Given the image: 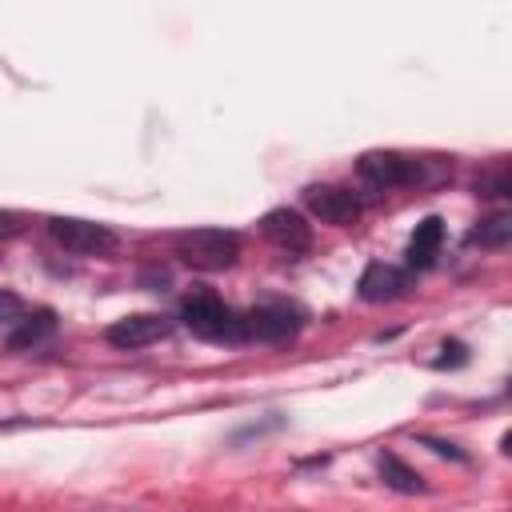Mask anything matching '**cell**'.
Returning a JSON list of instances; mask_svg holds the SVG:
<instances>
[{
    "label": "cell",
    "instance_id": "6da1fadb",
    "mask_svg": "<svg viewBox=\"0 0 512 512\" xmlns=\"http://www.w3.org/2000/svg\"><path fill=\"white\" fill-rule=\"evenodd\" d=\"M176 256L196 272H224L240 256V236L224 228H188L176 236Z\"/></svg>",
    "mask_w": 512,
    "mask_h": 512
},
{
    "label": "cell",
    "instance_id": "7a4b0ae2",
    "mask_svg": "<svg viewBox=\"0 0 512 512\" xmlns=\"http://www.w3.org/2000/svg\"><path fill=\"white\" fill-rule=\"evenodd\" d=\"M184 324H188L200 340H212V344H240V340H244L240 316H236L224 300H216V296H208V292L184 300Z\"/></svg>",
    "mask_w": 512,
    "mask_h": 512
},
{
    "label": "cell",
    "instance_id": "3957f363",
    "mask_svg": "<svg viewBox=\"0 0 512 512\" xmlns=\"http://www.w3.org/2000/svg\"><path fill=\"white\" fill-rule=\"evenodd\" d=\"M48 232L60 248L76 252V256H104L116 248V232L108 224H96V220H80V216H52L48 220Z\"/></svg>",
    "mask_w": 512,
    "mask_h": 512
},
{
    "label": "cell",
    "instance_id": "277c9868",
    "mask_svg": "<svg viewBox=\"0 0 512 512\" xmlns=\"http://www.w3.org/2000/svg\"><path fill=\"white\" fill-rule=\"evenodd\" d=\"M240 324H244V340L284 344L300 332V312H292L288 304H260L248 316H240Z\"/></svg>",
    "mask_w": 512,
    "mask_h": 512
},
{
    "label": "cell",
    "instance_id": "5b68a950",
    "mask_svg": "<svg viewBox=\"0 0 512 512\" xmlns=\"http://www.w3.org/2000/svg\"><path fill=\"white\" fill-rule=\"evenodd\" d=\"M304 208L312 216H320L324 224H340V228L356 224V216H360V200L344 184H312V188H304Z\"/></svg>",
    "mask_w": 512,
    "mask_h": 512
},
{
    "label": "cell",
    "instance_id": "8992f818",
    "mask_svg": "<svg viewBox=\"0 0 512 512\" xmlns=\"http://www.w3.org/2000/svg\"><path fill=\"white\" fill-rule=\"evenodd\" d=\"M356 168H360V180H368L380 192L404 188V184H412L420 176V164L408 160V156H400V152H364Z\"/></svg>",
    "mask_w": 512,
    "mask_h": 512
},
{
    "label": "cell",
    "instance_id": "52a82bcc",
    "mask_svg": "<svg viewBox=\"0 0 512 512\" xmlns=\"http://www.w3.org/2000/svg\"><path fill=\"white\" fill-rule=\"evenodd\" d=\"M168 332H172V320H168V316H160V312H136V316L116 320L104 336H108V344L132 352V348H148V344L164 340Z\"/></svg>",
    "mask_w": 512,
    "mask_h": 512
},
{
    "label": "cell",
    "instance_id": "ba28073f",
    "mask_svg": "<svg viewBox=\"0 0 512 512\" xmlns=\"http://www.w3.org/2000/svg\"><path fill=\"white\" fill-rule=\"evenodd\" d=\"M260 232L276 248H284V252H308L312 248V224L296 208H272V212H264Z\"/></svg>",
    "mask_w": 512,
    "mask_h": 512
},
{
    "label": "cell",
    "instance_id": "9c48e42d",
    "mask_svg": "<svg viewBox=\"0 0 512 512\" xmlns=\"http://www.w3.org/2000/svg\"><path fill=\"white\" fill-rule=\"evenodd\" d=\"M404 288H408V276L392 264H368L364 276H360V300H368V304L396 300Z\"/></svg>",
    "mask_w": 512,
    "mask_h": 512
},
{
    "label": "cell",
    "instance_id": "30bf717a",
    "mask_svg": "<svg viewBox=\"0 0 512 512\" xmlns=\"http://www.w3.org/2000/svg\"><path fill=\"white\" fill-rule=\"evenodd\" d=\"M440 244H444V220H440V216L420 220L416 232H412V240H408V264H412V268H428V264L436 260Z\"/></svg>",
    "mask_w": 512,
    "mask_h": 512
},
{
    "label": "cell",
    "instance_id": "8fae6325",
    "mask_svg": "<svg viewBox=\"0 0 512 512\" xmlns=\"http://www.w3.org/2000/svg\"><path fill=\"white\" fill-rule=\"evenodd\" d=\"M380 480L392 488V492H404V496H416V492H424V476L416 472V468H408L400 456H380Z\"/></svg>",
    "mask_w": 512,
    "mask_h": 512
},
{
    "label": "cell",
    "instance_id": "7c38bea8",
    "mask_svg": "<svg viewBox=\"0 0 512 512\" xmlns=\"http://www.w3.org/2000/svg\"><path fill=\"white\" fill-rule=\"evenodd\" d=\"M468 240L480 244V248H504V244L512 240V216H508V212H496V216L480 220V228H476Z\"/></svg>",
    "mask_w": 512,
    "mask_h": 512
},
{
    "label": "cell",
    "instance_id": "4fadbf2b",
    "mask_svg": "<svg viewBox=\"0 0 512 512\" xmlns=\"http://www.w3.org/2000/svg\"><path fill=\"white\" fill-rule=\"evenodd\" d=\"M52 328H56V316L52 312H36V316H28L16 332H12V340H8V348H32V344H40L44 336H52Z\"/></svg>",
    "mask_w": 512,
    "mask_h": 512
},
{
    "label": "cell",
    "instance_id": "5bb4252c",
    "mask_svg": "<svg viewBox=\"0 0 512 512\" xmlns=\"http://www.w3.org/2000/svg\"><path fill=\"white\" fill-rule=\"evenodd\" d=\"M24 316V300L8 288H0V324H16Z\"/></svg>",
    "mask_w": 512,
    "mask_h": 512
},
{
    "label": "cell",
    "instance_id": "9a60e30c",
    "mask_svg": "<svg viewBox=\"0 0 512 512\" xmlns=\"http://www.w3.org/2000/svg\"><path fill=\"white\" fill-rule=\"evenodd\" d=\"M20 232H24V216L0 208V240H12V236H20Z\"/></svg>",
    "mask_w": 512,
    "mask_h": 512
},
{
    "label": "cell",
    "instance_id": "2e32d148",
    "mask_svg": "<svg viewBox=\"0 0 512 512\" xmlns=\"http://www.w3.org/2000/svg\"><path fill=\"white\" fill-rule=\"evenodd\" d=\"M424 444H428L436 456H452V460H464V452H460L456 444H444V440H432V436H424Z\"/></svg>",
    "mask_w": 512,
    "mask_h": 512
}]
</instances>
